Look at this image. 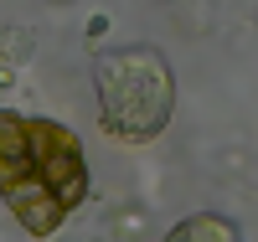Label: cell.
<instances>
[{
    "label": "cell",
    "instance_id": "obj_1",
    "mask_svg": "<svg viewBox=\"0 0 258 242\" xmlns=\"http://www.w3.org/2000/svg\"><path fill=\"white\" fill-rule=\"evenodd\" d=\"M0 201L26 237H52L88 201V155L68 124L0 108Z\"/></svg>",
    "mask_w": 258,
    "mask_h": 242
},
{
    "label": "cell",
    "instance_id": "obj_2",
    "mask_svg": "<svg viewBox=\"0 0 258 242\" xmlns=\"http://www.w3.org/2000/svg\"><path fill=\"white\" fill-rule=\"evenodd\" d=\"M98 124L119 144H150L176 114V72L155 47H109L93 57Z\"/></svg>",
    "mask_w": 258,
    "mask_h": 242
},
{
    "label": "cell",
    "instance_id": "obj_3",
    "mask_svg": "<svg viewBox=\"0 0 258 242\" xmlns=\"http://www.w3.org/2000/svg\"><path fill=\"white\" fill-rule=\"evenodd\" d=\"M165 237H170V242H238V227H232L227 216L202 211V216H186V222H176Z\"/></svg>",
    "mask_w": 258,
    "mask_h": 242
}]
</instances>
